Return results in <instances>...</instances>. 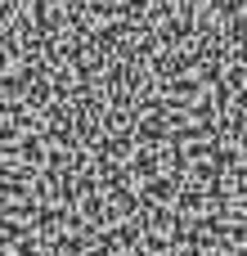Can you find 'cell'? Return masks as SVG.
<instances>
[{
  "label": "cell",
  "instance_id": "6da1fadb",
  "mask_svg": "<svg viewBox=\"0 0 247 256\" xmlns=\"http://www.w3.org/2000/svg\"><path fill=\"white\" fill-rule=\"evenodd\" d=\"M171 94H180V99H194V94H198V81H194V76H180V81L171 76Z\"/></svg>",
  "mask_w": 247,
  "mask_h": 256
}]
</instances>
